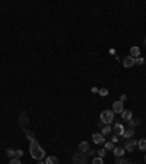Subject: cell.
<instances>
[{"label":"cell","instance_id":"8fae6325","mask_svg":"<svg viewBox=\"0 0 146 164\" xmlns=\"http://www.w3.org/2000/svg\"><path fill=\"white\" fill-rule=\"evenodd\" d=\"M113 151H114V155H115V157H123L126 149H124V147H115Z\"/></svg>","mask_w":146,"mask_h":164},{"label":"cell","instance_id":"7a4b0ae2","mask_svg":"<svg viewBox=\"0 0 146 164\" xmlns=\"http://www.w3.org/2000/svg\"><path fill=\"white\" fill-rule=\"evenodd\" d=\"M100 117H101V122L104 125H111L114 120V113H113V110H104Z\"/></svg>","mask_w":146,"mask_h":164},{"label":"cell","instance_id":"484cf974","mask_svg":"<svg viewBox=\"0 0 146 164\" xmlns=\"http://www.w3.org/2000/svg\"><path fill=\"white\" fill-rule=\"evenodd\" d=\"M9 164H22V163H21V160H19V158H12Z\"/></svg>","mask_w":146,"mask_h":164},{"label":"cell","instance_id":"52a82bcc","mask_svg":"<svg viewBox=\"0 0 146 164\" xmlns=\"http://www.w3.org/2000/svg\"><path fill=\"white\" fill-rule=\"evenodd\" d=\"M123 65H124V68H131L133 65H135V57L126 56V57L123 59Z\"/></svg>","mask_w":146,"mask_h":164},{"label":"cell","instance_id":"f546056e","mask_svg":"<svg viewBox=\"0 0 146 164\" xmlns=\"http://www.w3.org/2000/svg\"><path fill=\"white\" fill-rule=\"evenodd\" d=\"M95 154H96V151H95V149H89V155H92V157H94Z\"/></svg>","mask_w":146,"mask_h":164},{"label":"cell","instance_id":"836d02e7","mask_svg":"<svg viewBox=\"0 0 146 164\" xmlns=\"http://www.w3.org/2000/svg\"><path fill=\"white\" fill-rule=\"evenodd\" d=\"M126 164H131V163H126Z\"/></svg>","mask_w":146,"mask_h":164},{"label":"cell","instance_id":"cb8c5ba5","mask_svg":"<svg viewBox=\"0 0 146 164\" xmlns=\"http://www.w3.org/2000/svg\"><path fill=\"white\" fill-rule=\"evenodd\" d=\"M92 164H104V161H102V158H100V157H95L94 161H92Z\"/></svg>","mask_w":146,"mask_h":164},{"label":"cell","instance_id":"83f0119b","mask_svg":"<svg viewBox=\"0 0 146 164\" xmlns=\"http://www.w3.org/2000/svg\"><path fill=\"white\" fill-rule=\"evenodd\" d=\"M126 100H127V97H126V94H123V95H121V97H120V101H121V103H124V101H126Z\"/></svg>","mask_w":146,"mask_h":164},{"label":"cell","instance_id":"d6986e66","mask_svg":"<svg viewBox=\"0 0 146 164\" xmlns=\"http://www.w3.org/2000/svg\"><path fill=\"white\" fill-rule=\"evenodd\" d=\"M96 154H98V157H100V158H104V157H105V154H107V149H105V148H101V149L96 151Z\"/></svg>","mask_w":146,"mask_h":164},{"label":"cell","instance_id":"7c38bea8","mask_svg":"<svg viewBox=\"0 0 146 164\" xmlns=\"http://www.w3.org/2000/svg\"><path fill=\"white\" fill-rule=\"evenodd\" d=\"M133 135H135V129H124V133H123V138L124 139H130V138H133Z\"/></svg>","mask_w":146,"mask_h":164},{"label":"cell","instance_id":"44dd1931","mask_svg":"<svg viewBox=\"0 0 146 164\" xmlns=\"http://www.w3.org/2000/svg\"><path fill=\"white\" fill-rule=\"evenodd\" d=\"M143 63H145V59H143L142 56H139V57H136V59H135V65H139V66H142Z\"/></svg>","mask_w":146,"mask_h":164},{"label":"cell","instance_id":"2e32d148","mask_svg":"<svg viewBox=\"0 0 146 164\" xmlns=\"http://www.w3.org/2000/svg\"><path fill=\"white\" fill-rule=\"evenodd\" d=\"M6 154H7V157H10V160H12V158H16V151H15V149L7 148V149H6Z\"/></svg>","mask_w":146,"mask_h":164},{"label":"cell","instance_id":"3957f363","mask_svg":"<svg viewBox=\"0 0 146 164\" xmlns=\"http://www.w3.org/2000/svg\"><path fill=\"white\" fill-rule=\"evenodd\" d=\"M73 164H86V155L83 153H76L73 155Z\"/></svg>","mask_w":146,"mask_h":164},{"label":"cell","instance_id":"d6a6232c","mask_svg":"<svg viewBox=\"0 0 146 164\" xmlns=\"http://www.w3.org/2000/svg\"><path fill=\"white\" fill-rule=\"evenodd\" d=\"M143 44H145V46H146V38H145V40H143Z\"/></svg>","mask_w":146,"mask_h":164},{"label":"cell","instance_id":"f1b7e54d","mask_svg":"<svg viewBox=\"0 0 146 164\" xmlns=\"http://www.w3.org/2000/svg\"><path fill=\"white\" fill-rule=\"evenodd\" d=\"M111 141H113L114 144H115V142H118V136H117V135H114V136H113V139H111Z\"/></svg>","mask_w":146,"mask_h":164},{"label":"cell","instance_id":"ac0fdd59","mask_svg":"<svg viewBox=\"0 0 146 164\" xmlns=\"http://www.w3.org/2000/svg\"><path fill=\"white\" fill-rule=\"evenodd\" d=\"M114 148H115V145H114L113 141H107V142H105V149L111 151V149H114Z\"/></svg>","mask_w":146,"mask_h":164},{"label":"cell","instance_id":"9c48e42d","mask_svg":"<svg viewBox=\"0 0 146 164\" xmlns=\"http://www.w3.org/2000/svg\"><path fill=\"white\" fill-rule=\"evenodd\" d=\"M121 117H123V120H126V122L131 120V119H133V113H131V110H123V113H121Z\"/></svg>","mask_w":146,"mask_h":164},{"label":"cell","instance_id":"ba28073f","mask_svg":"<svg viewBox=\"0 0 146 164\" xmlns=\"http://www.w3.org/2000/svg\"><path fill=\"white\" fill-rule=\"evenodd\" d=\"M92 141L95 142V144H98V145H101V144H104V135H101V133H94L92 135Z\"/></svg>","mask_w":146,"mask_h":164},{"label":"cell","instance_id":"6da1fadb","mask_svg":"<svg viewBox=\"0 0 146 164\" xmlns=\"http://www.w3.org/2000/svg\"><path fill=\"white\" fill-rule=\"evenodd\" d=\"M29 153L32 155V158H35L36 161L38 160H42L44 155H45V151L41 148V145L38 144V141H31V145H29Z\"/></svg>","mask_w":146,"mask_h":164},{"label":"cell","instance_id":"5b68a950","mask_svg":"<svg viewBox=\"0 0 146 164\" xmlns=\"http://www.w3.org/2000/svg\"><path fill=\"white\" fill-rule=\"evenodd\" d=\"M123 110H124V107H123V103L120 101H114V104H113V113H118V114H121L123 113Z\"/></svg>","mask_w":146,"mask_h":164},{"label":"cell","instance_id":"1f68e13d","mask_svg":"<svg viewBox=\"0 0 146 164\" xmlns=\"http://www.w3.org/2000/svg\"><path fill=\"white\" fill-rule=\"evenodd\" d=\"M36 164H45V163H42L41 160H38V163H36Z\"/></svg>","mask_w":146,"mask_h":164},{"label":"cell","instance_id":"4dcf8cb0","mask_svg":"<svg viewBox=\"0 0 146 164\" xmlns=\"http://www.w3.org/2000/svg\"><path fill=\"white\" fill-rule=\"evenodd\" d=\"M98 91H100V90H98V88H95V86L92 88V92H96V94H98Z\"/></svg>","mask_w":146,"mask_h":164},{"label":"cell","instance_id":"277c9868","mask_svg":"<svg viewBox=\"0 0 146 164\" xmlns=\"http://www.w3.org/2000/svg\"><path fill=\"white\" fill-rule=\"evenodd\" d=\"M113 132H114V135H117V136H123V133H124V126L120 125V123H115L114 128H113Z\"/></svg>","mask_w":146,"mask_h":164},{"label":"cell","instance_id":"5bb4252c","mask_svg":"<svg viewBox=\"0 0 146 164\" xmlns=\"http://www.w3.org/2000/svg\"><path fill=\"white\" fill-rule=\"evenodd\" d=\"M113 132V128H111V126H110V125H105L104 126V128H102V131H101V135H110V133H111Z\"/></svg>","mask_w":146,"mask_h":164},{"label":"cell","instance_id":"30bf717a","mask_svg":"<svg viewBox=\"0 0 146 164\" xmlns=\"http://www.w3.org/2000/svg\"><path fill=\"white\" fill-rule=\"evenodd\" d=\"M130 56H131V57H139V56H140V47H137V46L131 47V48H130Z\"/></svg>","mask_w":146,"mask_h":164},{"label":"cell","instance_id":"e0dca14e","mask_svg":"<svg viewBox=\"0 0 146 164\" xmlns=\"http://www.w3.org/2000/svg\"><path fill=\"white\" fill-rule=\"evenodd\" d=\"M137 147H139L142 151H146V139H140V141H137Z\"/></svg>","mask_w":146,"mask_h":164},{"label":"cell","instance_id":"8992f818","mask_svg":"<svg viewBox=\"0 0 146 164\" xmlns=\"http://www.w3.org/2000/svg\"><path fill=\"white\" fill-rule=\"evenodd\" d=\"M137 147V141H133V139H129L126 141V145H124V149H127L129 153H133V149Z\"/></svg>","mask_w":146,"mask_h":164},{"label":"cell","instance_id":"603a6c76","mask_svg":"<svg viewBox=\"0 0 146 164\" xmlns=\"http://www.w3.org/2000/svg\"><path fill=\"white\" fill-rule=\"evenodd\" d=\"M127 161L123 158V157H117V160H115V164H126Z\"/></svg>","mask_w":146,"mask_h":164},{"label":"cell","instance_id":"7402d4cb","mask_svg":"<svg viewBox=\"0 0 146 164\" xmlns=\"http://www.w3.org/2000/svg\"><path fill=\"white\" fill-rule=\"evenodd\" d=\"M129 125H130V128L133 129L135 126H137V125H139V119H131V120H129Z\"/></svg>","mask_w":146,"mask_h":164},{"label":"cell","instance_id":"ffe728a7","mask_svg":"<svg viewBox=\"0 0 146 164\" xmlns=\"http://www.w3.org/2000/svg\"><path fill=\"white\" fill-rule=\"evenodd\" d=\"M23 133H25V135L29 138L31 141H35V136H34V133H32V132H29L28 129H23Z\"/></svg>","mask_w":146,"mask_h":164},{"label":"cell","instance_id":"4316f807","mask_svg":"<svg viewBox=\"0 0 146 164\" xmlns=\"http://www.w3.org/2000/svg\"><path fill=\"white\" fill-rule=\"evenodd\" d=\"M23 155V151L22 149H16V158H21Z\"/></svg>","mask_w":146,"mask_h":164},{"label":"cell","instance_id":"9a60e30c","mask_svg":"<svg viewBox=\"0 0 146 164\" xmlns=\"http://www.w3.org/2000/svg\"><path fill=\"white\" fill-rule=\"evenodd\" d=\"M45 164H58V158L54 157V155H50V157H47Z\"/></svg>","mask_w":146,"mask_h":164},{"label":"cell","instance_id":"d4e9b609","mask_svg":"<svg viewBox=\"0 0 146 164\" xmlns=\"http://www.w3.org/2000/svg\"><path fill=\"white\" fill-rule=\"evenodd\" d=\"M98 94H100L101 97H105V95H108V90H105V88H102V90H100V91H98Z\"/></svg>","mask_w":146,"mask_h":164},{"label":"cell","instance_id":"4fadbf2b","mask_svg":"<svg viewBox=\"0 0 146 164\" xmlns=\"http://www.w3.org/2000/svg\"><path fill=\"white\" fill-rule=\"evenodd\" d=\"M79 151H80V153H86V151H89V144L88 142H80L79 144Z\"/></svg>","mask_w":146,"mask_h":164},{"label":"cell","instance_id":"e575fe53","mask_svg":"<svg viewBox=\"0 0 146 164\" xmlns=\"http://www.w3.org/2000/svg\"><path fill=\"white\" fill-rule=\"evenodd\" d=\"M145 160H146V155H145Z\"/></svg>","mask_w":146,"mask_h":164}]
</instances>
